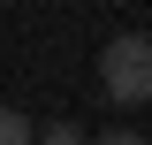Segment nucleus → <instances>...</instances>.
<instances>
[{"mask_svg": "<svg viewBox=\"0 0 152 145\" xmlns=\"http://www.w3.org/2000/svg\"><path fill=\"white\" fill-rule=\"evenodd\" d=\"M99 84H107L114 107H152V38H145V31L107 38V54H99Z\"/></svg>", "mask_w": 152, "mask_h": 145, "instance_id": "f257e3e1", "label": "nucleus"}, {"mask_svg": "<svg viewBox=\"0 0 152 145\" xmlns=\"http://www.w3.org/2000/svg\"><path fill=\"white\" fill-rule=\"evenodd\" d=\"M0 145H38L31 115H15V107H0Z\"/></svg>", "mask_w": 152, "mask_h": 145, "instance_id": "f03ea898", "label": "nucleus"}, {"mask_svg": "<svg viewBox=\"0 0 152 145\" xmlns=\"http://www.w3.org/2000/svg\"><path fill=\"white\" fill-rule=\"evenodd\" d=\"M38 145H99V138H84V122H53V130H38Z\"/></svg>", "mask_w": 152, "mask_h": 145, "instance_id": "7ed1b4c3", "label": "nucleus"}, {"mask_svg": "<svg viewBox=\"0 0 152 145\" xmlns=\"http://www.w3.org/2000/svg\"><path fill=\"white\" fill-rule=\"evenodd\" d=\"M99 145H145L137 130H99Z\"/></svg>", "mask_w": 152, "mask_h": 145, "instance_id": "20e7f679", "label": "nucleus"}]
</instances>
